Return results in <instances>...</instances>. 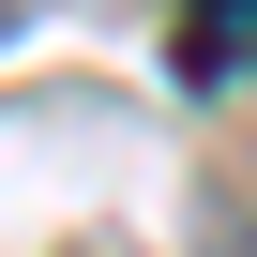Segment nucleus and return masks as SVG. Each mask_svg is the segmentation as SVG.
<instances>
[{"instance_id": "f257e3e1", "label": "nucleus", "mask_w": 257, "mask_h": 257, "mask_svg": "<svg viewBox=\"0 0 257 257\" xmlns=\"http://www.w3.org/2000/svg\"><path fill=\"white\" fill-rule=\"evenodd\" d=\"M257 76V0H182V91Z\"/></svg>"}, {"instance_id": "f03ea898", "label": "nucleus", "mask_w": 257, "mask_h": 257, "mask_svg": "<svg viewBox=\"0 0 257 257\" xmlns=\"http://www.w3.org/2000/svg\"><path fill=\"white\" fill-rule=\"evenodd\" d=\"M31 16H46V0H0V46H16V31H31Z\"/></svg>"}]
</instances>
